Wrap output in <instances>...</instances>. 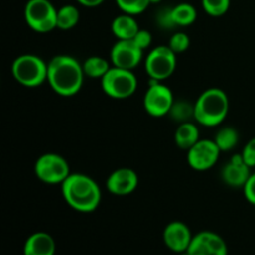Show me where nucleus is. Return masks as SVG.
<instances>
[{"label": "nucleus", "mask_w": 255, "mask_h": 255, "mask_svg": "<svg viewBox=\"0 0 255 255\" xmlns=\"http://www.w3.org/2000/svg\"><path fill=\"white\" fill-rule=\"evenodd\" d=\"M138 186V176L136 172L127 167L116 169L109 176L106 188L115 196H128Z\"/></svg>", "instance_id": "4468645a"}, {"label": "nucleus", "mask_w": 255, "mask_h": 255, "mask_svg": "<svg viewBox=\"0 0 255 255\" xmlns=\"http://www.w3.org/2000/svg\"><path fill=\"white\" fill-rule=\"evenodd\" d=\"M134 41V44L139 47L141 50H146L151 46L152 44V34L148 31V30L139 29L138 32L134 35V37L132 39Z\"/></svg>", "instance_id": "cd10ccee"}, {"label": "nucleus", "mask_w": 255, "mask_h": 255, "mask_svg": "<svg viewBox=\"0 0 255 255\" xmlns=\"http://www.w3.org/2000/svg\"><path fill=\"white\" fill-rule=\"evenodd\" d=\"M34 171L37 179L46 184H62L71 174L69 162L57 153L41 154L35 162Z\"/></svg>", "instance_id": "0eeeda50"}, {"label": "nucleus", "mask_w": 255, "mask_h": 255, "mask_svg": "<svg viewBox=\"0 0 255 255\" xmlns=\"http://www.w3.org/2000/svg\"><path fill=\"white\" fill-rule=\"evenodd\" d=\"M214 142L219 147L221 152L232 151L238 144L239 133L234 127H223L217 132Z\"/></svg>", "instance_id": "4be33fe9"}, {"label": "nucleus", "mask_w": 255, "mask_h": 255, "mask_svg": "<svg viewBox=\"0 0 255 255\" xmlns=\"http://www.w3.org/2000/svg\"><path fill=\"white\" fill-rule=\"evenodd\" d=\"M119 9L125 14L138 15L146 11L149 6V0H115Z\"/></svg>", "instance_id": "b1692460"}, {"label": "nucleus", "mask_w": 255, "mask_h": 255, "mask_svg": "<svg viewBox=\"0 0 255 255\" xmlns=\"http://www.w3.org/2000/svg\"><path fill=\"white\" fill-rule=\"evenodd\" d=\"M174 104L173 92L161 81L151 80L143 97V107L152 117H163L169 114Z\"/></svg>", "instance_id": "1a4fd4ad"}, {"label": "nucleus", "mask_w": 255, "mask_h": 255, "mask_svg": "<svg viewBox=\"0 0 255 255\" xmlns=\"http://www.w3.org/2000/svg\"><path fill=\"white\" fill-rule=\"evenodd\" d=\"M137 77L132 70L111 66L101 79V87L105 94L114 100H126L137 90Z\"/></svg>", "instance_id": "423d86ee"}, {"label": "nucleus", "mask_w": 255, "mask_h": 255, "mask_svg": "<svg viewBox=\"0 0 255 255\" xmlns=\"http://www.w3.org/2000/svg\"><path fill=\"white\" fill-rule=\"evenodd\" d=\"M187 253L188 255H228V247L219 234L203 231L193 236Z\"/></svg>", "instance_id": "f8f14e48"}, {"label": "nucleus", "mask_w": 255, "mask_h": 255, "mask_svg": "<svg viewBox=\"0 0 255 255\" xmlns=\"http://www.w3.org/2000/svg\"><path fill=\"white\" fill-rule=\"evenodd\" d=\"M61 193L70 208L80 213H91L101 203V188L87 174L71 173L61 184Z\"/></svg>", "instance_id": "f03ea898"}, {"label": "nucleus", "mask_w": 255, "mask_h": 255, "mask_svg": "<svg viewBox=\"0 0 255 255\" xmlns=\"http://www.w3.org/2000/svg\"><path fill=\"white\" fill-rule=\"evenodd\" d=\"M56 244L46 232L32 233L24 244V255H55Z\"/></svg>", "instance_id": "dca6fc26"}, {"label": "nucleus", "mask_w": 255, "mask_h": 255, "mask_svg": "<svg viewBox=\"0 0 255 255\" xmlns=\"http://www.w3.org/2000/svg\"><path fill=\"white\" fill-rule=\"evenodd\" d=\"M176 55L168 45L152 49L144 60V69L151 80L163 81L171 77L177 66Z\"/></svg>", "instance_id": "6e6552de"}, {"label": "nucleus", "mask_w": 255, "mask_h": 255, "mask_svg": "<svg viewBox=\"0 0 255 255\" xmlns=\"http://www.w3.org/2000/svg\"><path fill=\"white\" fill-rule=\"evenodd\" d=\"M229 112V97L218 87L206 90L194 102V120L206 127H216Z\"/></svg>", "instance_id": "7ed1b4c3"}, {"label": "nucleus", "mask_w": 255, "mask_h": 255, "mask_svg": "<svg viewBox=\"0 0 255 255\" xmlns=\"http://www.w3.org/2000/svg\"><path fill=\"white\" fill-rule=\"evenodd\" d=\"M111 30L117 40H132L138 32L139 26L133 15L124 12L115 17L111 24Z\"/></svg>", "instance_id": "f3484780"}, {"label": "nucleus", "mask_w": 255, "mask_h": 255, "mask_svg": "<svg viewBox=\"0 0 255 255\" xmlns=\"http://www.w3.org/2000/svg\"><path fill=\"white\" fill-rule=\"evenodd\" d=\"M168 115L173 121L178 124L191 122L192 119H194V104L192 105L187 101H174Z\"/></svg>", "instance_id": "5701e85b"}, {"label": "nucleus", "mask_w": 255, "mask_h": 255, "mask_svg": "<svg viewBox=\"0 0 255 255\" xmlns=\"http://www.w3.org/2000/svg\"><path fill=\"white\" fill-rule=\"evenodd\" d=\"M199 139L201 138H199L198 127L192 121L179 124L178 128L174 132V142H176L177 147L184 149V151L192 148Z\"/></svg>", "instance_id": "a211bd4d"}, {"label": "nucleus", "mask_w": 255, "mask_h": 255, "mask_svg": "<svg viewBox=\"0 0 255 255\" xmlns=\"http://www.w3.org/2000/svg\"><path fill=\"white\" fill-rule=\"evenodd\" d=\"M172 16L176 26H189L196 21L197 10L192 4L181 2L172 7Z\"/></svg>", "instance_id": "412c9836"}, {"label": "nucleus", "mask_w": 255, "mask_h": 255, "mask_svg": "<svg viewBox=\"0 0 255 255\" xmlns=\"http://www.w3.org/2000/svg\"><path fill=\"white\" fill-rule=\"evenodd\" d=\"M84 80V67L74 56L56 55L47 62V82L60 96L76 95L82 89Z\"/></svg>", "instance_id": "f257e3e1"}, {"label": "nucleus", "mask_w": 255, "mask_h": 255, "mask_svg": "<svg viewBox=\"0 0 255 255\" xmlns=\"http://www.w3.org/2000/svg\"><path fill=\"white\" fill-rule=\"evenodd\" d=\"M84 67L85 76L91 77V79H100L101 80L105 75L111 69L110 62L105 57L101 56H91L87 57L82 64Z\"/></svg>", "instance_id": "6ab92c4d"}, {"label": "nucleus", "mask_w": 255, "mask_h": 255, "mask_svg": "<svg viewBox=\"0 0 255 255\" xmlns=\"http://www.w3.org/2000/svg\"><path fill=\"white\" fill-rule=\"evenodd\" d=\"M80 5L82 6H86V7H96L100 6L105 0H76Z\"/></svg>", "instance_id": "7c9ffc66"}, {"label": "nucleus", "mask_w": 255, "mask_h": 255, "mask_svg": "<svg viewBox=\"0 0 255 255\" xmlns=\"http://www.w3.org/2000/svg\"><path fill=\"white\" fill-rule=\"evenodd\" d=\"M24 17L27 26L35 32L46 34L57 29V9L50 0H29Z\"/></svg>", "instance_id": "39448f33"}, {"label": "nucleus", "mask_w": 255, "mask_h": 255, "mask_svg": "<svg viewBox=\"0 0 255 255\" xmlns=\"http://www.w3.org/2000/svg\"><path fill=\"white\" fill-rule=\"evenodd\" d=\"M156 22L158 26L164 30H172L176 27L173 16H172V7H163L156 15Z\"/></svg>", "instance_id": "bb28decb"}, {"label": "nucleus", "mask_w": 255, "mask_h": 255, "mask_svg": "<svg viewBox=\"0 0 255 255\" xmlns=\"http://www.w3.org/2000/svg\"><path fill=\"white\" fill-rule=\"evenodd\" d=\"M80 10L75 5H64L57 9V29L71 30L79 24Z\"/></svg>", "instance_id": "aec40b11"}, {"label": "nucleus", "mask_w": 255, "mask_h": 255, "mask_svg": "<svg viewBox=\"0 0 255 255\" xmlns=\"http://www.w3.org/2000/svg\"><path fill=\"white\" fill-rule=\"evenodd\" d=\"M241 154L242 157H243L244 162H246L251 168L255 167V137L246 144V147H244Z\"/></svg>", "instance_id": "c85d7f7f"}, {"label": "nucleus", "mask_w": 255, "mask_h": 255, "mask_svg": "<svg viewBox=\"0 0 255 255\" xmlns=\"http://www.w3.org/2000/svg\"><path fill=\"white\" fill-rule=\"evenodd\" d=\"M11 74L22 86L37 87L47 81V64L37 55H20L12 61Z\"/></svg>", "instance_id": "20e7f679"}, {"label": "nucleus", "mask_w": 255, "mask_h": 255, "mask_svg": "<svg viewBox=\"0 0 255 255\" xmlns=\"http://www.w3.org/2000/svg\"><path fill=\"white\" fill-rule=\"evenodd\" d=\"M162 0H149V2H151V4H158V2H161Z\"/></svg>", "instance_id": "2f4dec72"}, {"label": "nucleus", "mask_w": 255, "mask_h": 255, "mask_svg": "<svg viewBox=\"0 0 255 255\" xmlns=\"http://www.w3.org/2000/svg\"><path fill=\"white\" fill-rule=\"evenodd\" d=\"M221 149L214 139H199L192 148L187 151V162L194 171L204 172L216 166Z\"/></svg>", "instance_id": "9d476101"}, {"label": "nucleus", "mask_w": 255, "mask_h": 255, "mask_svg": "<svg viewBox=\"0 0 255 255\" xmlns=\"http://www.w3.org/2000/svg\"><path fill=\"white\" fill-rule=\"evenodd\" d=\"M143 57V50L139 49L133 40H117L110 52L112 66L133 71Z\"/></svg>", "instance_id": "9b49d317"}, {"label": "nucleus", "mask_w": 255, "mask_h": 255, "mask_svg": "<svg viewBox=\"0 0 255 255\" xmlns=\"http://www.w3.org/2000/svg\"><path fill=\"white\" fill-rule=\"evenodd\" d=\"M202 7L208 15L218 17L228 11L231 0H202Z\"/></svg>", "instance_id": "393cba45"}, {"label": "nucleus", "mask_w": 255, "mask_h": 255, "mask_svg": "<svg viewBox=\"0 0 255 255\" xmlns=\"http://www.w3.org/2000/svg\"><path fill=\"white\" fill-rule=\"evenodd\" d=\"M243 192L247 201L255 206V173H252L247 183L244 184Z\"/></svg>", "instance_id": "c756f323"}, {"label": "nucleus", "mask_w": 255, "mask_h": 255, "mask_svg": "<svg viewBox=\"0 0 255 255\" xmlns=\"http://www.w3.org/2000/svg\"><path fill=\"white\" fill-rule=\"evenodd\" d=\"M251 174V167L244 162L242 154H234L222 169L223 182L233 188H243Z\"/></svg>", "instance_id": "2eb2a0df"}, {"label": "nucleus", "mask_w": 255, "mask_h": 255, "mask_svg": "<svg viewBox=\"0 0 255 255\" xmlns=\"http://www.w3.org/2000/svg\"><path fill=\"white\" fill-rule=\"evenodd\" d=\"M193 239L191 229L183 222H171L163 231V242L169 251L174 253H184Z\"/></svg>", "instance_id": "ddd939ff"}, {"label": "nucleus", "mask_w": 255, "mask_h": 255, "mask_svg": "<svg viewBox=\"0 0 255 255\" xmlns=\"http://www.w3.org/2000/svg\"><path fill=\"white\" fill-rule=\"evenodd\" d=\"M191 45V39L186 32H176L171 36L168 42V46L171 47L172 51L174 54H182V52L187 51Z\"/></svg>", "instance_id": "a878e982"}]
</instances>
